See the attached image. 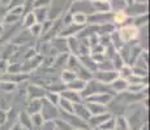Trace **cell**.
<instances>
[{"mask_svg":"<svg viewBox=\"0 0 150 130\" xmlns=\"http://www.w3.org/2000/svg\"><path fill=\"white\" fill-rule=\"evenodd\" d=\"M117 34H119V38L122 39V42L127 44V43H131L140 38V35H138L140 29H137L133 25H123L117 29Z\"/></svg>","mask_w":150,"mask_h":130,"instance_id":"obj_1","label":"cell"},{"mask_svg":"<svg viewBox=\"0 0 150 130\" xmlns=\"http://www.w3.org/2000/svg\"><path fill=\"white\" fill-rule=\"evenodd\" d=\"M59 118L64 120L65 122L68 124V125L72 126V128H81V129H86V130L90 129L86 121H83V120H81V118H79L76 115H73V113H68V112L60 111V109H59Z\"/></svg>","mask_w":150,"mask_h":130,"instance_id":"obj_2","label":"cell"},{"mask_svg":"<svg viewBox=\"0 0 150 130\" xmlns=\"http://www.w3.org/2000/svg\"><path fill=\"white\" fill-rule=\"evenodd\" d=\"M43 120H56L59 118V108L54 104H51L50 102L43 98L42 99V107H41V112Z\"/></svg>","mask_w":150,"mask_h":130,"instance_id":"obj_3","label":"cell"},{"mask_svg":"<svg viewBox=\"0 0 150 130\" xmlns=\"http://www.w3.org/2000/svg\"><path fill=\"white\" fill-rule=\"evenodd\" d=\"M124 13L127 17H137L141 14L148 13V3H138V1H132L127 5Z\"/></svg>","mask_w":150,"mask_h":130,"instance_id":"obj_4","label":"cell"},{"mask_svg":"<svg viewBox=\"0 0 150 130\" xmlns=\"http://www.w3.org/2000/svg\"><path fill=\"white\" fill-rule=\"evenodd\" d=\"M112 17H114L112 12H94L88 16V24L90 25L107 24V22H112Z\"/></svg>","mask_w":150,"mask_h":130,"instance_id":"obj_5","label":"cell"},{"mask_svg":"<svg viewBox=\"0 0 150 130\" xmlns=\"http://www.w3.org/2000/svg\"><path fill=\"white\" fill-rule=\"evenodd\" d=\"M117 77H119V73L116 70H96L93 73V78H96L97 81L102 83H106V85H110Z\"/></svg>","mask_w":150,"mask_h":130,"instance_id":"obj_6","label":"cell"},{"mask_svg":"<svg viewBox=\"0 0 150 130\" xmlns=\"http://www.w3.org/2000/svg\"><path fill=\"white\" fill-rule=\"evenodd\" d=\"M114 96H115V94H111V92H98V94H93L90 96L85 98L83 100L91 102V103L103 104V105H108V103L114 99Z\"/></svg>","mask_w":150,"mask_h":130,"instance_id":"obj_7","label":"cell"},{"mask_svg":"<svg viewBox=\"0 0 150 130\" xmlns=\"http://www.w3.org/2000/svg\"><path fill=\"white\" fill-rule=\"evenodd\" d=\"M51 46L57 53H69L68 52V40L64 37H55L50 40Z\"/></svg>","mask_w":150,"mask_h":130,"instance_id":"obj_8","label":"cell"},{"mask_svg":"<svg viewBox=\"0 0 150 130\" xmlns=\"http://www.w3.org/2000/svg\"><path fill=\"white\" fill-rule=\"evenodd\" d=\"M46 91H47V90H46L45 87L37 85V83H33V85H29L28 86L26 94H28L29 100H30V99H43V98H45Z\"/></svg>","mask_w":150,"mask_h":130,"instance_id":"obj_9","label":"cell"},{"mask_svg":"<svg viewBox=\"0 0 150 130\" xmlns=\"http://www.w3.org/2000/svg\"><path fill=\"white\" fill-rule=\"evenodd\" d=\"M112 115L110 112H105V113H100V115H96V116H90V118L88 120V125L89 128H99L106 120H108Z\"/></svg>","mask_w":150,"mask_h":130,"instance_id":"obj_10","label":"cell"},{"mask_svg":"<svg viewBox=\"0 0 150 130\" xmlns=\"http://www.w3.org/2000/svg\"><path fill=\"white\" fill-rule=\"evenodd\" d=\"M73 115H76L79 118H81V120L88 122V120L90 118V113H89V111H88V108H86L83 100L80 102V103H76L73 105Z\"/></svg>","mask_w":150,"mask_h":130,"instance_id":"obj_11","label":"cell"},{"mask_svg":"<svg viewBox=\"0 0 150 130\" xmlns=\"http://www.w3.org/2000/svg\"><path fill=\"white\" fill-rule=\"evenodd\" d=\"M83 103H85V105H86V108H88V111H89V113H90V116H96V115L105 113V112L108 111L107 105H103V104L86 102V100H83Z\"/></svg>","mask_w":150,"mask_h":130,"instance_id":"obj_12","label":"cell"},{"mask_svg":"<svg viewBox=\"0 0 150 130\" xmlns=\"http://www.w3.org/2000/svg\"><path fill=\"white\" fill-rule=\"evenodd\" d=\"M110 89L115 92V94H120V92L127 91V87H128V81L124 79L122 77H117L115 81H112L110 83Z\"/></svg>","mask_w":150,"mask_h":130,"instance_id":"obj_13","label":"cell"},{"mask_svg":"<svg viewBox=\"0 0 150 130\" xmlns=\"http://www.w3.org/2000/svg\"><path fill=\"white\" fill-rule=\"evenodd\" d=\"M60 98H64V99L69 100V102L73 103V104L82 102V98H81V94H80V92H76L73 90H69V89H67V87L60 92Z\"/></svg>","mask_w":150,"mask_h":130,"instance_id":"obj_14","label":"cell"},{"mask_svg":"<svg viewBox=\"0 0 150 130\" xmlns=\"http://www.w3.org/2000/svg\"><path fill=\"white\" fill-rule=\"evenodd\" d=\"M34 17H35V21L38 24H43L45 21L48 20V7H39V8H33L31 9Z\"/></svg>","mask_w":150,"mask_h":130,"instance_id":"obj_15","label":"cell"},{"mask_svg":"<svg viewBox=\"0 0 150 130\" xmlns=\"http://www.w3.org/2000/svg\"><path fill=\"white\" fill-rule=\"evenodd\" d=\"M110 5V11L112 13L115 12H124L128 5V0H107Z\"/></svg>","mask_w":150,"mask_h":130,"instance_id":"obj_16","label":"cell"},{"mask_svg":"<svg viewBox=\"0 0 150 130\" xmlns=\"http://www.w3.org/2000/svg\"><path fill=\"white\" fill-rule=\"evenodd\" d=\"M79 60H80V63H81V65L83 66V68H86L88 70H90L91 73H94V72L97 70V64H96V61L91 59L90 53L79 56Z\"/></svg>","mask_w":150,"mask_h":130,"instance_id":"obj_17","label":"cell"},{"mask_svg":"<svg viewBox=\"0 0 150 130\" xmlns=\"http://www.w3.org/2000/svg\"><path fill=\"white\" fill-rule=\"evenodd\" d=\"M41 107H42V99H30L29 103L26 104L25 111H26L29 115L39 113V112H41Z\"/></svg>","mask_w":150,"mask_h":130,"instance_id":"obj_18","label":"cell"},{"mask_svg":"<svg viewBox=\"0 0 150 130\" xmlns=\"http://www.w3.org/2000/svg\"><path fill=\"white\" fill-rule=\"evenodd\" d=\"M18 124L22 126L25 130H31V120H30V115L26 111H21L18 113Z\"/></svg>","mask_w":150,"mask_h":130,"instance_id":"obj_19","label":"cell"},{"mask_svg":"<svg viewBox=\"0 0 150 130\" xmlns=\"http://www.w3.org/2000/svg\"><path fill=\"white\" fill-rule=\"evenodd\" d=\"M71 14H72V17H71L72 24L79 25V26H85L88 24V14L81 13V12H74V13H71Z\"/></svg>","mask_w":150,"mask_h":130,"instance_id":"obj_20","label":"cell"},{"mask_svg":"<svg viewBox=\"0 0 150 130\" xmlns=\"http://www.w3.org/2000/svg\"><path fill=\"white\" fill-rule=\"evenodd\" d=\"M74 73H76L77 78H80V79H83L85 82H88L89 79H91V78H93V73H91L90 70H88L86 68H83L81 64H80V65L76 68Z\"/></svg>","mask_w":150,"mask_h":130,"instance_id":"obj_21","label":"cell"},{"mask_svg":"<svg viewBox=\"0 0 150 130\" xmlns=\"http://www.w3.org/2000/svg\"><path fill=\"white\" fill-rule=\"evenodd\" d=\"M86 82L83 79H80V78H74L72 82H69L68 85H65V87L69 89V90H73L76 92H81L83 89H85Z\"/></svg>","mask_w":150,"mask_h":130,"instance_id":"obj_22","label":"cell"},{"mask_svg":"<svg viewBox=\"0 0 150 130\" xmlns=\"http://www.w3.org/2000/svg\"><path fill=\"white\" fill-rule=\"evenodd\" d=\"M94 12H111L107 0H91Z\"/></svg>","mask_w":150,"mask_h":130,"instance_id":"obj_23","label":"cell"},{"mask_svg":"<svg viewBox=\"0 0 150 130\" xmlns=\"http://www.w3.org/2000/svg\"><path fill=\"white\" fill-rule=\"evenodd\" d=\"M74 78H77V76H76V73H74L73 70L63 69V70L60 72V82L64 83V85H68V83L72 82Z\"/></svg>","mask_w":150,"mask_h":130,"instance_id":"obj_24","label":"cell"},{"mask_svg":"<svg viewBox=\"0 0 150 130\" xmlns=\"http://www.w3.org/2000/svg\"><path fill=\"white\" fill-rule=\"evenodd\" d=\"M21 21H22V29H29L31 25H34L35 24V17H34V14L33 12H26L22 16V18H21Z\"/></svg>","mask_w":150,"mask_h":130,"instance_id":"obj_25","label":"cell"},{"mask_svg":"<svg viewBox=\"0 0 150 130\" xmlns=\"http://www.w3.org/2000/svg\"><path fill=\"white\" fill-rule=\"evenodd\" d=\"M73 103H71L69 100L64 99V98H60L59 100V104H57V108L60 111H64V112H68V113H73Z\"/></svg>","mask_w":150,"mask_h":130,"instance_id":"obj_26","label":"cell"},{"mask_svg":"<svg viewBox=\"0 0 150 130\" xmlns=\"http://www.w3.org/2000/svg\"><path fill=\"white\" fill-rule=\"evenodd\" d=\"M30 120H31V130H39L41 125L43 124V121H45L41 113L30 115Z\"/></svg>","mask_w":150,"mask_h":130,"instance_id":"obj_27","label":"cell"},{"mask_svg":"<svg viewBox=\"0 0 150 130\" xmlns=\"http://www.w3.org/2000/svg\"><path fill=\"white\" fill-rule=\"evenodd\" d=\"M146 87H148V85H144V83H128L127 91L131 92V94H140Z\"/></svg>","mask_w":150,"mask_h":130,"instance_id":"obj_28","label":"cell"},{"mask_svg":"<svg viewBox=\"0 0 150 130\" xmlns=\"http://www.w3.org/2000/svg\"><path fill=\"white\" fill-rule=\"evenodd\" d=\"M117 73H119V77L124 78V79H128L129 77L133 74V69H132V65L129 64H124L122 68L117 70Z\"/></svg>","mask_w":150,"mask_h":130,"instance_id":"obj_29","label":"cell"},{"mask_svg":"<svg viewBox=\"0 0 150 130\" xmlns=\"http://www.w3.org/2000/svg\"><path fill=\"white\" fill-rule=\"evenodd\" d=\"M45 99L47 100V102H50L51 104H54V105L57 107V104H59V100H60V94L47 90V91H46V94H45Z\"/></svg>","mask_w":150,"mask_h":130,"instance_id":"obj_30","label":"cell"},{"mask_svg":"<svg viewBox=\"0 0 150 130\" xmlns=\"http://www.w3.org/2000/svg\"><path fill=\"white\" fill-rule=\"evenodd\" d=\"M17 89L16 83H12L9 81H0V90L3 92H12Z\"/></svg>","mask_w":150,"mask_h":130,"instance_id":"obj_31","label":"cell"},{"mask_svg":"<svg viewBox=\"0 0 150 130\" xmlns=\"http://www.w3.org/2000/svg\"><path fill=\"white\" fill-rule=\"evenodd\" d=\"M28 30H29V33L31 34V37H33V38H38V37L42 35V24L35 22V24L31 25Z\"/></svg>","mask_w":150,"mask_h":130,"instance_id":"obj_32","label":"cell"},{"mask_svg":"<svg viewBox=\"0 0 150 130\" xmlns=\"http://www.w3.org/2000/svg\"><path fill=\"white\" fill-rule=\"evenodd\" d=\"M97 70H115L112 61L110 59H105L103 61L98 63L97 64Z\"/></svg>","mask_w":150,"mask_h":130,"instance_id":"obj_33","label":"cell"},{"mask_svg":"<svg viewBox=\"0 0 150 130\" xmlns=\"http://www.w3.org/2000/svg\"><path fill=\"white\" fill-rule=\"evenodd\" d=\"M100 130H115V116H111L99 126Z\"/></svg>","mask_w":150,"mask_h":130,"instance_id":"obj_34","label":"cell"},{"mask_svg":"<svg viewBox=\"0 0 150 130\" xmlns=\"http://www.w3.org/2000/svg\"><path fill=\"white\" fill-rule=\"evenodd\" d=\"M110 60H111V61H112V65H114V69H115V70H116V72L119 70V69L122 68V66H123L124 64H125V63L123 61V59H122V57H120V55H119V53H116L114 57H112V59H110Z\"/></svg>","mask_w":150,"mask_h":130,"instance_id":"obj_35","label":"cell"},{"mask_svg":"<svg viewBox=\"0 0 150 130\" xmlns=\"http://www.w3.org/2000/svg\"><path fill=\"white\" fill-rule=\"evenodd\" d=\"M25 3H26V0H9L7 4V9L11 11L17 7H25Z\"/></svg>","mask_w":150,"mask_h":130,"instance_id":"obj_36","label":"cell"},{"mask_svg":"<svg viewBox=\"0 0 150 130\" xmlns=\"http://www.w3.org/2000/svg\"><path fill=\"white\" fill-rule=\"evenodd\" d=\"M55 125H56V130H71L72 129V126L68 125L62 118H56V120H55Z\"/></svg>","mask_w":150,"mask_h":130,"instance_id":"obj_37","label":"cell"},{"mask_svg":"<svg viewBox=\"0 0 150 130\" xmlns=\"http://www.w3.org/2000/svg\"><path fill=\"white\" fill-rule=\"evenodd\" d=\"M56 125H55V120H45L41 125L39 130H55Z\"/></svg>","mask_w":150,"mask_h":130,"instance_id":"obj_38","label":"cell"},{"mask_svg":"<svg viewBox=\"0 0 150 130\" xmlns=\"http://www.w3.org/2000/svg\"><path fill=\"white\" fill-rule=\"evenodd\" d=\"M51 0H33L31 3V9L33 8H39V7H48Z\"/></svg>","mask_w":150,"mask_h":130,"instance_id":"obj_39","label":"cell"},{"mask_svg":"<svg viewBox=\"0 0 150 130\" xmlns=\"http://www.w3.org/2000/svg\"><path fill=\"white\" fill-rule=\"evenodd\" d=\"M7 12H8L7 5L0 4V22H3V18H4V16L7 14Z\"/></svg>","mask_w":150,"mask_h":130,"instance_id":"obj_40","label":"cell"},{"mask_svg":"<svg viewBox=\"0 0 150 130\" xmlns=\"http://www.w3.org/2000/svg\"><path fill=\"white\" fill-rule=\"evenodd\" d=\"M8 130H25L24 128H22V126L21 125H20V124L18 122H14L13 124V125L12 126H11V128L9 129H8Z\"/></svg>","mask_w":150,"mask_h":130,"instance_id":"obj_41","label":"cell"},{"mask_svg":"<svg viewBox=\"0 0 150 130\" xmlns=\"http://www.w3.org/2000/svg\"><path fill=\"white\" fill-rule=\"evenodd\" d=\"M5 117H7V113H5L4 111H0V126H1L3 124H4Z\"/></svg>","mask_w":150,"mask_h":130,"instance_id":"obj_42","label":"cell"},{"mask_svg":"<svg viewBox=\"0 0 150 130\" xmlns=\"http://www.w3.org/2000/svg\"><path fill=\"white\" fill-rule=\"evenodd\" d=\"M8 1H9V0H0V4L7 5V4H8Z\"/></svg>","mask_w":150,"mask_h":130,"instance_id":"obj_43","label":"cell"},{"mask_svg":"<svg viewBox=\"0 0 150 130\" xmlns=\"http://www.w3.org/2000/svg\"><path fill=\"white\" fill-rule=\"evenodd\" d=\"M133 1H138V3H148V0H133Z\"/></svg>","mask_w":150,"mask_h":130,"instance_id":"obj_44","label":"cell"},{"mask_svg":"<svg viewBox=\"0 0 150 130\" xmlns=\"http://www.w3.org/2000/svg\"><path fill=\"white\" fill-rule=\"evenodd\" d=\"M71 130H86V129H81V128H72Z\"/></svg>","mask_w":150,"mask_h":130,"instance_id":"obj_45","label":"cell"},{"mask_svg":"<svg viewBox=\"0 0 150 130\" xmlns=\"http://www.w3.org/2000/svg\"><path fill=\"white\" fill-rule=\"evenodd\" d=\"M89 130H100V129H99V128H90Z\"/></svg>","mask_w":150,"mask_h":130,"instance_id":"obj_46","label":"cell"},{"mask_svg":"<svg viewBox=\"0 0 150 130\" xmlns=\"http://www.w3.org/2000/svg\"><path fill=\"white\" fill-rule=\"evenodd\" d=\"M129 130H132V129H129Z\"/></svg>","mask_w":150,"mask_h":130,"instance_id":"obj_47","label":"cell"},{"mask_svg":"<svg viewBox=\"0 0 150 130\" xmlns=\"http://www.w3.org/2000/svg\"><path fill=\"white\" fill-rule=\"evenodd\" d=\"M55 130H56V129H55Z\"/></svg>","mask_w":150,"mask_h":130,"instance_id":"obj_48","label":"cell"}]
</instances>
